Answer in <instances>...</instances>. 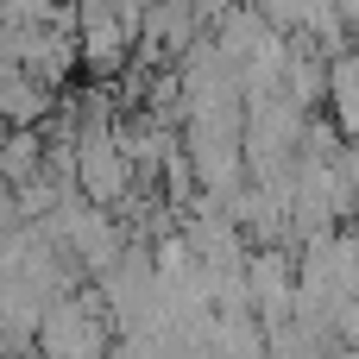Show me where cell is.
I'll use <instances>...</instances> for the list:
<instances>
[{"label":"cell","mask_w":359,"mask_h":359,"mask_svg":"<svg viewBox=\"0 0 359 359\" xmlns=\"http://www.w3.org/2000/svg\"><path fill=\"white\" fill-rule=\"evenodd\" d=\"M32 347H38V359H107L114 322H107V309H101V290L82 284L76 297H57V303L44 309Z\"/></svg>","instance_id":"cell-1"},{"label":"cell","mask_w":359,"mask_h":359,"mask_svg":"<svg viewBox=\"0 0 359 359\" xmlns=\"http://www.w3.org/2000/svg\"><path fill=\"white\" fill-rule=\"evenodd\" d=\"M139 32L107 6V0H76V63H88L95 76H114L133 63Z\"/></svg>","instance_id":"cell-2"},{"label":"cell","mask_w":359,"mask_h":359,"mask_svg":"<svg viewBox=\"0 0 359 359\" xmlns=\"http://www.w3.org/2000/svg\"><path fill=\"white\" fill-rule=\"evenodd\" d=\"M57 88L32 82L25 69H0V126L6 133H25V126H50L57 120Z\"/></svg>","instance_id":"cell-3"},{"label":"cell","mask_w":359,"mask_h":359,"mask_svg":"<svg viewBox=\"0 0 359 359\" xmlns=\"http://www.w3.org/2000/svg\"><path fill=\"white\" fill-rule=\"evenodd\" d=\"M44 151H50L44 126H25V133H0V189H19V183H32V177L44 170Z\"/></svg>","instance_id":"cell-4"},{"label":"cell","mask_w":359,"mask_h":359,"mask_svg":"<svg viewBox=\"0 0 359 359\" xmlns=\"http://www.w3.org/2000/svg\"><path fill=\"white\" fill-rule=\"evenodd\" d=\"M107 359H133V353H126V347H120V341H114V347H107Z\"/></svg>","instance_id":"cell-5"}]
</instances>
